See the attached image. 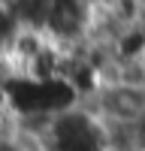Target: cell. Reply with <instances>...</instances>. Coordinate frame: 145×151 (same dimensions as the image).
<instances>
[{
	"label": "cell",
	"instance_id": "cell-2",
	"mask_svg": "<svg viewBox=\"0 0 145 151\" xmlns=\"http://www.w3.org/2000/svg\"><path fill=\"white\" fill-rule=\"evenodd\" d=\"M103 124H139L145 118V88L118 82V79H103L100 88L85 100Z\"/></svg>",
	"mask_w": 145,
	"mask_h": 151
},
{
	"label": "cell",
	"instance_id": "cell-1",
	"mask_svg": "<svg viewBox=\"0 0 145 151\" xmlns=\"http://www.w3.org/2000/svg\"><path fill=\"white\" fill-rule=\"evenodd\" d=\"M42 151H106V127L85 103H76L72 109L48 118Z\"/></svg>",
	"mask_w": 145,
	"mask_h": 151
}]
</instances>
